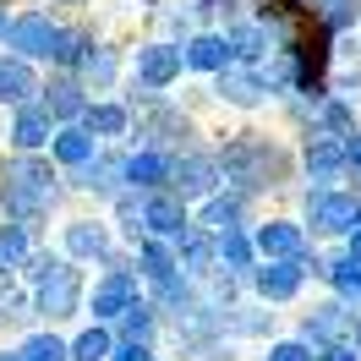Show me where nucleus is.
Returning <instances> with one entry per match:
<instances>
[{
  "mask_svg": "<svg viewBox=\"0 0 361 361\" xmlns=\"http://www.w3.org/2000/svg\"><path fill=\"white\" fill-rule=\"evenodd\" d=\"M219 170H225V186L241 192L252 203H269V197H285L295 180H301V164H295V142L290 132H269V126H235L219 142Z\"/></svg>",
  "mask_w": 361,
  "mask_h": 361,
  "instance_id": "f257e3e1",
  "label": "nucleus"
},
{
  "mask_svg": "<svg viewBox=\"0 0 361 361\" xmlns=\"http://www.w3.org/2000/svg\"><path fill=\"white\" fill-rule=\"evenodd\" d=\"M71 203V180L49 154H0V219L33 225L44 235Z\"/></svg>",
  "mask_w": 361,
  "mask_h": 361,
  "instance_id": "f03ea898",
  "label": "nucleus"
},
{
  "mask_svg": "<svg viewBox=\"0 0 361 361\" xmlns=\"http://www.w3.org/2000/svg\"><path fill=\"white\" fill-rule=\"evenodd\" d=\"M295 203L307 235L323 247H345V235L361 225V197L350 186H295Z\"/></svg>",
  "mask_w": 361,
  "mask_h": 361,
  "instance_id": "7ed1b4c3",
  "label": "nucleus"
},
{
  "mask_svg": "<svg viewBox=\"0 0 361 361\" xmlns=\"http://www.w3.org/2000/svg\"><path fill=\"white\" fill-rule=\"evenodd\" d=\"M88 285H93V269H82V263L66 257L44 285H33V317L49 323V329L82 323V317H88Z\"/></svg>",
  "mask_w": 361,
  "mask_h": 361,
  "instance_id": "20e7f679",
  "label": "nucleus"
},
{
  "mask_svg": "<svg viewBox=\"0 0 361 361\" xmlns=\"http://www.w3.org/2000/svg\"><path fill=\"white\" fill-rule=\"evenodd\" d=\"M55 247L66 252L71 263L99 269V263L121 247V235H115V225H110L104 208H82V214H61V219H55Z\"/></svg>",
  "mask_w": 361,
  "mask_h": 361,
  "instance_id": "39448f33",
  "label": "nucleus"
},
{
  "mask_svg": "<svg viewBox=\"0 0 361 361\" xmlns=\"http://www.w3.org/2000/svg\"><path fill=\"white\" fill-rule=\"evenodd\" d=\"M126 82L148 93H170L186 82V55H180L176 39H159V33H142L132 44V71H126Z\"/></svg>",
  "mask_w": 361,
  "mask_h": 361,
  "instance_id": "423d86ee",
  "label": "nucleus"
},
{
  "mask_svg": "<svg viewBox=\"0 0 361 361\" xmlns=\"http://www.w3.org/2000/svg\"><path fill=\"white\" fill-rule=\"evenodd\" d=\"M71 197H82L93 208H110L121 192H126V142H104L99 154L82 164V170H71Z\"/></svg>",
  "mask_w": 361,
  "mask_h": 361,
  "instance_id": "0eeeda50",
  "label": "nucleus"
},
{
  "mask_svg": "<svg viewBox=\"0 0 361 361\" xmlns=\"http://www.w3.org/2000/svg\"><path fill=\"white\" fill-rule=\"evenodd\" d=\"M61 23H66V17H61L55 6H44V0H39V6H17L11 33H6V49L49 71V55H55V33H61Z\"/></svg>",
  "mask_w": 361,
  "mask_h": 361,
  "instance_id": "6e6552de",
  "label": "nucleus"
},
{
  "mask_svg": "<svg viewBox=\"0 0 361 361\" xmlns=\"http://www.w3.org/2000/svg\"><path fill=\"white\" fill-rule=\"evenodd\" d=\"M307 269H301V257H263L257 269L247 274V295L252 301H263V307H295L301 295H307Z\"/></svg>",
  "mask_w": 361,
  "mask_h": 361,
  "instance_id": "1a4fd4ad",
  "label": "nucleus"
},
{
  "mask_svg": "<svg viewBox=\"0 0 361 361\" xmlns=\"http://www.w3.org/2000/svg\"><path fill=\"white\" fill-rule=\"evenodd\" d=\"M225 186V170H219V148L214 142H197V148H180L176 154V176H170V192L180 203H203Z\"/></svg>",
  "mask_w": 361,
  "mask_h": 361,
  "instance_id": "9d476101",
  "label": "nucleus"
},
{
  "mask_svg": "<svg viewBox=\"0 0 361 361\" xmlns=\"http://www.w3.org/2000/svg\"><path fill=\"white\" fill-rule=\"evenodd\" d=\"M350 329H356V307L339 301V295H317L307 312H295V329L312 350H329V345H350Z\"/></svg>",
  "mask_w": 361,
  "mask_h": 361,
  "instance_id": "9b49d317",
  "label": "nucleus"
},
{
  "mask_svg": "<svg viewBox=\"0 0 361 361\" xmlns=\"http://www.w3.org/2000/svg\"><path fill=\"white\" fill-rule=\"evenodd\" d=\"M295 164H301V186H345L350 180L345 137H323V132L295 137Z\"/></svg>",
  "mask_w": 361,
  "mask_h": 361,
  "instance_id": "f8f14e48",
  "label": "nucleus"
},
{
  "mask_svg": "<svg viewBox=\"0 0 361 361\" xmlns=\"http://www.w3.org/2000/svg\"><path fill=\"white\" fill-rule=\"evenodd\" d=\"M208 88H214V104H219V110L241 115V121L274 110V93H269V82H263V71H257V66H225Z\"/></svg>",
  "mask_w": 361,
  "mask_h": 361,
  "instance_id": "ddd939ff",
  "label": "nucleus"
},
{
  "mask_svg": "<svg viewBox=\"0 0 361 361\" xmlns=\"http://www.w3.org/2000/svg\"><path fill=\"white\" fill-rule=\"evenodd\" d=\"M61 132V121L49 115L44 99H27L17 110H6L0 121V142H6V154H49V137Z\"/></svg>",
  "mask_w": 361,
  "mask_h": 361,
  "instance_id": "4468645a",
  "label": "nucleus"
},
{
  "mask_svg": "<svg viewBox=\"0 0 361 361\" xmlns=\"http://www.w3.org/2000/svg\"><path fill=\"white\" fill-rule=\"evenodd\" d=\"M148 295V285L137 279V269H99L88 285V317L93 323H115V317L126 312V307H137Z\"/></svg>",
  "mask_w": 361,
  "mask_h": 361,
  "instance_id": "2eb2a0df",
  "label": "nucleus"
},
{
  "mask_svg": "<svg viewBox=\"0 0 361 361\" xmlns=\"http://www.w3.org/2000/svg\"><path fill=\"white\" fill-rule=\"evenodd\" d=\"M252 241H257V257H301L312 247L301 214H257L252 219Z\"/></svg>",
  "mask_w": 361,
  "mask_h": 361,
  "instance_id": "dca6fc26",
  "label": "nucleus"
},
{
  "mask_svg": "<svg viewBox=\"0 0 361 361\" xmlns=\"http://www.w3.org/2000/svg\"><path fill=\"white\" fill-rule=\"evenodd\" d=\"M180 55H186V77H197V82H214L225 66H235V49H230L225 27H203V33H192V39L180 44Z\"/></svg>",
  "mask_w": 361,
  "mask_h": 361,
  "instance_id": "f3484780",
  "label": "nucleus"
},
{
  "mask_svg": "<svg viewBox=\"0 0 361 361\" xmlns=\"http://www.w3.org/2000/svg\"><path fill=\"white\" fill-rule=\"evenodd\" d=\"M279 334V307H263V301H235L225 307V339L230 345H269Z\"/></svg>",
  "mask_w": 361,
  "mask_h": 361,
  "instance_id": "a211bd4d",
  "label": "nucleus"
},
{
  "mask_svg": "<svg viewBox=\"0 0 361 361\" xmlns=\"http://www.w3.org/2000/svg\"><path fill=\"white\" fill-rule=\"evenodd\" d=\"M99 23H93L88 11L82 17H66L61 23V33H55V55H49V71H82V61H88L93 49H99Z\"/></svg>",
  "mask_w": 361,
  "mask_h": 361,
  "instance_id": "6ab92c4d",
  "label": "nucleus"
},
{
  "mask_svg": "<svg viewBox=\"0 0 361 361\" xmlns=\"http://www.w3.org/2000/svg\"><path fill=\"white\" fill-rule=\"evenodd\" d=\"M192 219L203 230H214V235H225V230H247L257 219V203L241 197V192H230V186H219L214 197H203V203L192 208Z\"/></svg>",
  "mask_w": 361,
  "mask_h": 361,
  "instance_id": "aec40b11",
  "label": "nucleus"
},
{
  "mask_svg": "<svg viewBox=\"0 0 361 361\" xmlns=\"http://www.w3.org/2000/svg\"><path fill=\"white\" fill-rule=\"evenodd\" d=\"M49 104V115L71 126V121H82V110L93 104V88L82 82V71H44V93H39Z\"/></svg>",
  "mask_w": 361,
  "mask_h": 361,
  "instance_id": "412c9836",
  "label": "nucleus"
},
{
  "mask_svg": "<svg viewBox=\"0 0 361 361\" xmlns=\"http://www.w3.org/2000/svg\"><path fill=\"white\" fill-rule=\"evenodd\" d=\"M192 225H197V219H192V203H180L176 192H142V230H148V235L180 241Z\"/></svg>",
  "mask_w": 361,
  "mask_h": 361,
  "instance_id": "4be33fe9",
  "label": "nucleus"
},
{
  "mask_svg": "<svg viewBox=\"0 0 361 361\" xmlns=\"http://www.w3.org/2000/svg\"><path fill=\"white\" fill-rule=\"evenodd\" d=\"M126 71H132V49L115 44V39H99V49L82 61V82H88L93 99H99V93H121Z\"/></svg>",
  "mask_w": 361,
  "mask_h": 361,
  "instance_id": "5701e85b",
  "label": "nucleus"
},
{
  "mask_svg": "<svg viewBox=\"0 0 361 361\" xmlns=\"http://www.w3.org/2000/svg\"><path fill=\"white\" fill-rule=\"evenodd\" d=\"M39 93H44V66L0 49V110H17V104L39 99Z\"/></svg>",
  "mask_w": 361,
  "mask_h": 361,
  "instance_id": "b1692460",
  "label": "nucleus"
},
{
  "mask_svg": "<svg viewBox=\"0 0 361 361\" xmlns=\"http://www.w3.org/2000/svg\"><path fill=\"white\" fill-rule=\"evenodd\" d=\"M132 104L121 99V93H99L88 110H82V126H88L99 142H132Z\"/></svg>",
  "mask_w": 361,
  "mask_h": 361,
  "instance_id": "393cba45",
  "label": "nucleus"
},
{
  "mask_svg": "<svg viewBox=\"0 0 361 361\" xmlns=\"http://www.w3.org/2000/svg\"><path fill=\"white\" fill-rule=\"evenodd\" d=\"M176 154L170 148H126V186L132 192H170Z\"/></svg>",
  "mask_w": 361,
  "mask_h": 361,
  "instance_id": "a878e982",
  "label": "nucleus"
},
{
  "mask_svg": "<svg viewBox=\"0 0 361 361\" xmlns=\"http://www.w3.org/2000/svg\"><path fill=\"white\" fill-rule=\"evenodd\" d=\"M176 252H180V274H186V279L208 285V279L219 274V235H214V230L192 225V230L176 241Z\"/></svg>",
  "mask_w": 361,
  "mask_h": 361,
  "instance_id": "bb28decb",
  "label": "nucleus"
},
{
  "mask_svg": "<svg viewBox=\"0 0 361 361\" xmlns=\"http://www.w3.org/2000/svg\"><path fill=\"white\" fill-rule=\"evenodd\" d=\"M115 329V339H126V345H164V329H170V323H164V312H159L154 301H148V295H142V301H137V307H126V312L115 317L110 323Z\"/></svg>",
  "mask_w": 361,
  "mask_h": 361,
  "instance_id": "cd10ccee",
  "label": "nucleus"
},
{
  "mask_svg": "<svg viewBox=\"0 0 361 361\" xmlns=\"http://www.w3.org/2000/svg\"><path fill=\"white\" fill-rule=\"evenodd\" d=\"M99 148H104V142H99V137H93L82 121H71V126H61V132L49 137V159H55L66 176H71V170H82V164H88Z\"/></svg>",
  "mask_w": 361,
  "mask_h": 361,
  "instance_id": "c85d7f7f",
  "label": "nucleus"
},
{
  "mask_svg": "<svg viewBox=\"0 0 361 361\" xmlns=\"http://www.w3.org/2000/svg\"><path fill=\"white\" fill-rule=\"evenodd\" d=\"M44 235L33 225H17V219H0V279H17V274L27 269V257H33V247H39Z\"/></svg>",
  "mask_w": 361,
  "mask_h": 361,
  "instance_id": "c756f323",
  "label": "nucleus"
},
{
  "mask_svg": "<svg viewBox=\"0 0 361 361\" xmlns=\"http://www.w3.org/2000/svg\"><path fill=\"white\" fill-rule=\"evenodd\" d=\"M132 257H137V279H142V285H159V279L180 274V252H176V241L142 235V241L132 247Z\"/></svg>",
  "mask_w": 361,
  "mask_h": 361,
  "instance_id": "7c9ffc66",
  "label": "nucleus"
},
{
  "mask_svg": "<svg viewBox=\"0 0 361 361\" xmlns=\"http://www.w3.org/2000/svg\"><path fill=\"white\" fill-rule=\"evenodd\" d=\"M23 361H71V329H49V323H33L27 334L11 339Z\"/></svg>",
  "mask_w": 361,
  "mask_h": 361,
  "instance_id": "2f4dec72",
  "label": "nucleus"
},
{
  "mask_svg": "<svg viewBox=\"0 0 361 361\" xmlns=\"http://www.w3.org/2000/svg\"><path fill=\"white\" fill-rule=\"evenodd\" d=\"M312 132H323V137H356L361 132V104H356V99H345V93H329V99L312 110Z\"/></svg>",
  "mask_w": 361,
  "mask_h": 361,
  "instance_id": "473e14b6",
  "label": "nucleus"
},
{
  "mask_svg": "<svg viewBox=\"0 0 361 361\" xmlns=\"http://www.w3.org/2000/svg\"><path fill=\"white\" fill-rule=\"evenodd\" d=\"M33 323V290L23 279H0V334H27Z\"/></svg>",
  "mask_w": 361,
  "mask_h": 361,
  "instance_id": "72a5a7b5",
  "label": "nucleus"
},
{
  "mask_svg": "<svg viewBox=\"0 0 361 361\" xmlns=\"http://www.w3.org/2000/svg\"><path fill=\"white\" fill-rule=\"evenodd\" d=\"M323 290L350 301L361 312V257H350L345 247H329V279H323Z\"/></svg>",
  "mask_w": 361,
  "mask_h": 361,
  "instance_id": "f704fd0d",
  "label": "nucleus"
},
{
  "mask_svg": "<svg viewBox=\"0 0 361 361\" xmlns=\"http://www.w3.org/2000/svg\"><path fill=\"white\" fill-rule=\"evenodd\" d=\"M115 329L110 323H93V317H82L77 329H71V361H110L115 356Z\"/></svg>",
  "mask_w": 361,
  "mask_h": 361,
  "instance_id": "c9c22d12",
  "label": "nucleus"
},
{
  "mask_svg": "<svg viewBox=\"0 0 361 361\" xmlns=\"http://www.w3.org/2000/svg\"><path fill=\"white\" fill-rule=\"evenodd\" d=\"M257 263H263V257H257L252 225L247 230H225V235H219V269H225V274H252Z\"/></svg>",
  "mask_w": 361,
  "mask_h": 361,
  "instance_id": "e433bc0d",
  "label": "nucleus"
},
{
  "mask_svg": "<svg viewBox=\"0 0 361 361\" xmlns=\"http://www.w3.org/2000/svg\"><path fill=\"white\" fill-rule=\"evenodd\" d=\"M104 214H110L115 235H121L126 247H137V241L148 235V230H142V192H132V186H126V192H121V197H115V203L104 208Z\"/></svg>",
  "mask_w": 361,
  "mask_h": 361,
  "instance_id": "4c0bfd02",
  "label": "nucleus"
},
{
  "mask_svg": "<svg viewBox=\"0 0 361 361\" xmlns=\"http://www.w3.org/2000/svg\"><path fill=\"white\" fill-rule=\"evenodd\" d=\"M257 361H317V350L301 334H274L269 345H257Z\"/></svg>",
  "mask_w": 361,
  "mask_h": 361,
  "instance_id": "58836bf2",
  "label": "nucleus"
},
{
  "mask_svg": "<svg viewBox=\"0 0 361 361\" xmlns=\"http://www.w3.org/2000/svg\"><path fill=\"white\" fill-rule=\"evenodd\" d=\"M61 263H66V252H61V247H49V241H39V247H33V257H27V269L17 274V279H23L27 290H33V285H44V279L61 269Z\"/></svg>",
  "mask_w": 361,
  "mask_h": 361,
  "instance_id": "ea45409f",
  "label": "nucleus"
},
{
  "mask_svg": "<svg viewBox=\"0 0 361 361\" xmlns=\"http://www.w3.org/2000/svg\"><path fill=\"white\" fill-rule=\"evenodd\" d=\"M334 93H345V99L361 104V49H356V61H339L334 66Z\"/></svg>",
  "mask_w": 361,
  "mask_h": 361,
  "instance_id": "a19ab883",
  "label": "nucleus"
},
{
  "mask_svg": "<svg viewBox=\"0 0 361 361\" xmlns=\"http://www.w3.org/2000/svg\"><path fill=\"white\" fill-rule=\"evenodd\" d=\"M110 361H159V350H154V345H126V339H121Z\"/></svg>",
  "mask_w": 361,
  "mask_h": 361,
  "instance_id": "79ce46f5",
  "label": "nucleus"
},
{
  "mask_svg": "<svg viewBox=\"0 0 361 361\" xmlns=\"http://www.w3.org/2000/svg\"><path fill=\"white\" fill-rule=\"evenodd\" d=\"M317 361H361L356 345H329V350H317Z\"/></svg>",
  "mask_w": 361,
  "mask_h": 361,
  "instance_id": "37998d69",
  "label": "nucleus"
},
{
  "mask_svg": "<svg viewBox=\"0 0 361 361\" xmlns=\"http://www.w3.org/2000/svg\"><path fill=\"white\" fill-rule=\"evenodd\" d=\"M44 6H55L61 17H82V11H88L93 0H44Z\"/></svg>",
  "mask_w": 361,
  "mask_h": 361,
  "instance_id": "c03bdc74",
  "label": "nucleus"
},
{
  "mask_svg": "<svg viewBox=\"0 0 361 361\" xmlns=\"http://www.w3.org/2000/svg\"><path fill=\"white\" fill-rule=\"evenodd\" d=\"M11 17H17V0H0V49H6V33H11Z\"/></svg>",
  "mask_w": 361,
  "mask_h": 361,
  "instance_id": "a18cd8bd",
  "label": "nucleus"
},
{
  "mask_svg": "<svg viewBox=\"0 0 361 361\" xmlns=\"http://www.w3.org/2000/svg\"><path fill=\"white\" fill-rule=\"evenodd\" d=\"M345 159H350V176H361V132L345 137Z\"/></svg>",
  "mask_w": 361,
  "mask_h": 361,
  "instance_id": "49530a36",
  "label": "nucleus"
},
{
  "mask_svg": "<svg viewBox=\"0 0 361 361\" xmlns=\"http://www.w3.org/2000/svg\"><path fill=\"white\" fill-rule=\"evenodd\" d=\"M345 252H350V257H361V225L350 230V235H345Z\"/></svg>",
  "mask_w": 361,
  "mask_h": 361,
  "instance_id": "de8ad7c7",
  "label": "nucleus"
},
{
  "mask_svg": "<svg viewBox=\"0 0 361 361\" xmlns=\"http://www.w3.org/2000/svg\"><path fill=\"white\" fill-rule=\"evenodd\" d=\"M0 361H23V350L17 345H0Z\"/></svg>",
  "mask_w": 361,
  "mask_h": 361,
  "instance_id": "09e8293b",
  "label": "nucleus"
},
{
  "mask_svg": "<svg viewBox=\"0 0 361 361\" xmlns=\"http://www.w3.org/2000/svg\"><path fill=\"white\" fill-rule=\"evenodd\" d=\"M159 361H176V356H159Z\"/></svg>",
  "mask_w": 361,
  "mask_h": 361,
  "instance_id": "8fccbe9b",
  "label": "nucleus"
},
{
  "mask_svg": "<svg viewBox=\"0 0 361 361\" xmlns=\"http://www.w3.org/2000/svg\"><path fill=\"white\" fill-rule=\"evenodd\" d=\"M0 154H6V142H0Z\"/></svg>",
  "mask_w": 361,
  "mask_h": 361,
  "instance_id": "3c124183",
  "label": "nucleus"
},
{
  "mask_svg": "<svg viewBox=\"0 0 361 361\" xmlns=\"http://www.w3.org/2000/svg\"><path fill=\"white\" fill-rule=\"evenodd\" d=\"M356 39H361V33H356Z\"/></svg>",
  "mask_w": 361,
  "mask_h": 361,
  "instance_id": "603ef678",
  "label": "nucleus"
}]
</instances>
